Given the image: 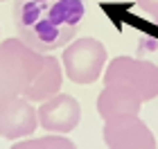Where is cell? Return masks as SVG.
<instances>
[{
    "label": "cell",
    "instance_id": "1",
    "mask_svg": "<svg viewBox=\"0 0 158 149\" xmlns=\"http://www.w3.org/2000/svg\"><path fill=\"white\" fill-rule=\"evenodd\" d=\"M86 16V0H14L18 39L36 52L68 45Z\"/></svg>",
    "mask_w": 158,
    "mask_h": 149
},
{
    "label": "cell",
    "instance_id": "2",
    "mask_svg": "<svg viewBox=\"0 0 158 149\" xmlns=\"http://www.w3.org/2000/svg\"><path fill=\"white\" fill-rule=\"evenodd\" d=\"M45 52H36L20 39H5L0 43V99L25 97L36 84Z\"/></svg>",
    "mask_w": 158,
    "mask_h": 149
},
{
    "label": "cell",
    "instance_id": "3",
    "mask_svg": "<svg viewBox=\"0 0 158 149\" xmlns=\"http://www.w3.org/2000/svg\"><path fill=\"white\" fill-rule=\"evenodd\" d=\"M118 84L135 93L142 102L158 97V66L145 59L115 56L104 70V86Z\"/></svg>",
    "mask_w": 158,
    "mask_h": 149
},
{
    "label": "cell",
    "instance_id": "4",
    "mask_svg": "<svg viewBox=\"0 0 158 149\" xmlns=\"http://www.w3.org/2000/svg\"><path fill=\"white\" fill-rule=\"evenodd\" d=\"M106 48L102 41L97 39H77L73 41L66 52H63L61 61H63V70H66L68 79L75 84H93L102 77V70L106 66Z\"/></svg>",
    "mask_w": 158,
    "mask_h": 149
},
{
    "label": "cell",
    "instance_id": "5",
    "mask_svg": "<svg viewBox=\"0 0 158 149\" xmlns=\"http://www.w3.org/2000/svg\"><path fill=\"white\" fill-rule=\"evenodd\" d=\"M104 143L109 149H158L156 136L140 115H120L104 122Z\"/></svg>",
    "mask_w": 158,
    "mask_h": 149
},
{
    "label": "cell",
    "instance_id": "6",
    "mask_svg": "<svg viewBox=\"0 0 158 149\" xmlns=\"http://www.w3.org/2000/svg\"><path fill=\"white\" fill-rule=\"evenodd\" d=\"M39 126L36 109L25 97H2L0 99V138L20 140L30 138Z\"/></svg>",
    "mask_w": 158,
    "mask_h": 149
},
{
    "label": "cell",
    "instance_id": "7",
    "mask_svg": "<svg viewBox=\"0 0 158 149\" xmlns=\"http://www.w3.org/2000/svg\"><path fill=\"white\" fill-rule=\"evenodd\" d=\"M39 126L50 133H70L81 122V106L73 95L56 93L54 97L41 102L39 111Z\"/></svg>",
    "mask_w": 158,
    "mask_h": 149
},
{
    "label": "cell",
    "instance_id": "8",
    "mask_svg": "<svg viewBox=\"0 0 158 149\" xmlns=\"http://www.w3.org/2000/svg\"><path fill=\"white\" fill-rule=\"evenodd\" d=\"M140 109H142V99L118 84L104 86L97 97V113L104 122L120 115H140Z\"/></svg>",
    "mask_w": 158,
    "mask_h": 149
},
{
    "label": "cell",
    "instance_id": "9",
    "mask_svg": "<svg viewBox=\"0 0 158 149\" xmlns=\"http://www.w3.org/2000/svg\"><path fill=\"white\" fill-rule=\"evenodd\" d=\"M61 84H63V70H61V63L56 56L52 54H45V63H43V70L39 75L36 84L32 86V90L25 95V99L30 102H45V99L54 97L56 93L61 90Z\"/></svg>",
    "mask_w": 158,
    "mask_h": 149
},
{
    "label": "cell",
    "instance_id": "10",
    "mask_svg": "<svg viewBox=\"0 0 158 149\" xmlns=\"http://www.w3.org/2000/svg\"><path fill=\"white\" fill-rule=\"evenodd\" d=\"M9 149H77V145L73 140L59 136H43V138H27V140H20V143H14Z\"/></svg>",
    "mask_w": 158,
    "mask_h": 149
},
{
    "label": "cell",
    "instance_id": "11",
    "mask_svg": "<svg viewBox=\"0 0 158 149\" xmlns=\"http://www.w3.org/2000/svg\"><path fill=\"white\" fill-rule=\"evenodd\" d=\"M135 2L145 14H149L154 20H158V0H135Z\"/></svg>",
    "mask_w": 158,
    "mask_h": 149
},
{
    "label": "cell",
    "instance_id": "12",
    "mask_svg": "<svg viewBox=\"0 0 158 149\" xmlns=\"http://www.w3.org/2000/svg\"><path fill=\"white\" fill-rule=\"evenodd\" d=\"M0 2H2V0H0Z\"/></svg>",
    "mask_w": 158,
    "mask_h": 149
},
{
    "label": "cell",
    "instance_id": "13",
    "mask_svg": "<svg viewBox=\"0 0 158 149\" xmlns=\"http://www.w3.org/2000/svg\"><path fill=\"white\" fill-rule=\"evenodd\" d=\"M156 23H158V20H156Z\"/></svg>",
    "mask_w": 158,
    "mask_h": 149
}]
</instances>
